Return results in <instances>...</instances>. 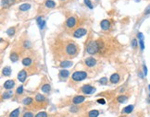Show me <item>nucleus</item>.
<instances>
[{
	"label": "nucleus",
	"instance_id": "f257e3e1",
	"mask_svg": "<svg viewBox=\"0 0 150 117\" xmlns=\"http://www.w3.org/2000/svg\"><path fill=\"white\" fill-rule=\"evenodd\" d=\"M120 45L115 38L101 35L98 38L90 37L85 44V51L91 55L103 58H112L120 52Z\"/></svg>",
	"mask_w": 150,
	"mask_h": 117
},
{
	"label": "nucleus",
	"instance_id": "f03ea898",
	"mask_svg": "<svg viewBox=\"0 0 150 117\" xmlns=\"http://www.w3.org/2000/svg\"><path fill=\"white\" fill-rule=\"evenodd\" d=\"M49 47L54 59L57 62L74 58L80 52V47L74 41L59 35L53 38L52 41L49 42Z\"/></svg>",
	"mask_w": 150,
	"mask_h": 117
},
{
	"label": "nucleus",
	"instance_id": "7ed1b4c3",
	"mask_svg": "<svg viewBox=\"0 0 150 117\" xmlns=\"http://www.w3.org/2000/svg\"><path fill=\"white\" fill-rule=\"evenodd\" d=\"M83 66H85V68L89 71H92L93 73L95 72V75L97 74V71L100 69L99 67V64H98L97 59L94 56H89L86 57L84 61H83Z\"/></svg>",
	"mask_w": 150,
	"mask_h": 117
},
{
	"label": "nucleus",
	"instance_id": "20e7f679",
	"mask_svg": "<svg viewBox=\"0 0 150 117\" xmlns=\"http://www.w3.org/2000/svg\"><path fill=\"white\" fill-rule=\"evenodd\" d=\"M86 100L85 96H82V95H75L71 98H67L64 100L63 103L59 104V107H65L68 105H77V104H82L83 102Z\"/></svg>",
	"mask_w": 150,
	"mask_h": 117
},
{
	"label": "nucleus",
	"instance_id": "39448f33",
	"mask_svg": "<svg viewBox=\"0 0 150 117\" xmlns=\"http://www.w3.org/2000/svg\"><path fill=\"white\" fill-rule=\"evenodd\" d=\"M88 77V72L86 71H75L73 74L71 75V78L70 79V86H74L77 83H79L81 81L84 80L86 78Z\"/></svg>",
	"mask_w": 150,
	"mask_h": 117
},
{
	"label": "nucleus",
	"instance_id": "423d86ee",
	"mask_svg": "<svg viewBox=\"0 0 150 117\" xmlns=\"http://www.w3.org/2000/svg\"><path fill=\"white\" fill-rule=\"evenodd\" d=\"M48 104V101L46 99V97L42 94H36L34 97V110H41L45 109Z\"/></svg>",
	"mask_w": 150,
	"mask_h": 117
},
{
	"label": "nucleus",
	"instance_id": "0eeeda50",
	"mask_svg": "<svg viewBox=\"0 0 150 117\" xmlns=\"http://www.w3.org/2000/svg\"><path fill=\"white\" fill-rule=\"evenodd\" d=\"M91 105H92V103H82V104L71 105L69 112L71 114H77L80 112H86V110H88L91 107Z\"/></svg>",
	"mask_w": 150,
	"mask_h": 117
},
{
	"label": "nucleus",
	"instance_id": "6e6552de",
	"mask_svg": "<svg viewBox=\"0 0 150 117\" xmlns=\"http://www.w3.org/2000/svg\"><path fill=\"white\" fill-rule=\"evenodd\" d=\"M78 23V19L73 16H71L65 21V30H72L76 28V25Z\"/></svg>",
	"mask_w": 150,
	"mask_h": 117
},
{
	"label": "nucleus",
	"instance_id": "1a4fd4ad",
	"mask_svg": "<svg viewBox=\"0 0 150 117\" xmlns=\"http://www.w3.org/2000/svg\"><path fill=\"white\" fill-rule=\"evenodd\" d=\"M79 91L83 93L84 95H89V94H93L95 91V88L90 84H85L80 88Z\"/></svg>",
	"mask_w": 150,
	"mask_h": 117
},
{
	"label": "nucleus",
	"instance_id": "9d476101",
	"mask_svg": "<svg viewBox=\"0 0 150 117\" xmlns=\"http://www.w3.org/2000/svg\"><path fill=\"white\" fill-rule=\"evenodd\" d=\"M129 96L127 94H120L119 96H117L115 99L113 100V104L115 105V108H118V105L121 104V103H124L128 101Z\"/></svg>",
	"mask_w": 150,
	"mask_h": 117
},
{
	"label": "nucleus",
	"instance_id": "9b49d317",
	"mask_svg": "<svg viewBox=\"0 0 150 117\" xmlns=\"http://www.w3.org/2000/svg\"><path fill=\"white\" fill-rule=\"evenodd\" d=\"M86 34H87V30H86L85 28H83V27L76 28V29L73 30V32L71 33L72 37H74V38H82V37L86 35Z\"/></svg>",
	"mask_w": 150,
	"mask_h": 117
},
{
	"label": "nucleus",
	"instance_id": "f8f14e48",
	"mask_svg": "<svg viewBox=\"0 0 150 117\" xmlns=\"http://www.w3.org/2000/svg\"><path fill=\"white\" fill-rule=\"evenodd\" d=\"M22 103L24 105V107L27 109H34V99H33L32 97H26L23 99Z\"/></svg>",
	"mask_w": 150,
	"mask_h": 117
},
{
	"label": "nucleus",
	"instance_id": "ddd939ff",
	"mask_svg": "<svg viewBox=\"0 0 150 117\" xmlns=\"http://www.w3.org/2000/svg\"><path fill=\"white\" fill-rule=\"evenodd\" d=\"M22 65L26 67H29V66H31L34 63V59H33V55L32 54H27V55H24L23 58H22Z\"/></svg>",
	"mask_w": 150,
	"mask_h": 117
},
{
	"label": "nucleus",
	"instance_id": "4468645a",
	"mask_svg": "<svg viewBox=\"0 0 150 117\" xmlns=\"http://www.w3.org/2000/svg\"><path fill=\"white\" fill-rule=\"evenodd\" d=\"M34 117H63V114H49V113H46V112H39L38 114H35Z\"/></svg>",
	"mask_w": 150,
	"mask_h": 117
},
{
	"label": "nucleus",
	"instance_id": "2eb2a0df",
	"mask_svg": "<svg viewBox=\"0 0 150 117\" xmlns=\"http://www.w3.org/2000/svg\"><path fill=\"white\" fill-rule=\"evenodd\" d=\"M100 27H101L102 30L108 31L111 29V20H109V19H103L100 22Z\"/></svg>",
	"mask_w": 150,
	"mask_h": 117
},
{
	"label": "nucleus",
	"instance_id": "dca6fc26",
	"mask_svg": "<svg viewBox=\"0 0 150 117\" xmlns=\"http://www.w3.org/2000/svg\"><path fill=\"white\" fill-rule=\"evenodd\" d=\"M99 115V111L97 110H91L88 112H84L81 117H98Z\"/></svg>",
	"mask_w": 150,
	"mask_h": 117
},
{
	"label": "nucleus",
	"instance_id": "f3484780",
	"mask_svg": "<svg viewBox=\"0 0 150 117\" xmlns=\"http://www.w3.org/2000/svg\"><path fill=\"white\" fill-rule=\"evenodd\" d=\"M120 78H120V75H119V73H114L109 78V82H110L111 84H118L119 81H120Z\"/></svg>",
	"mask_w": 150,
	"mask_h": 117
},
{
	"label": "nucleus",
	"instance_id": "a211bd4d",
	"mask_svg": "<svg viewBox=\"0 0 150 117\" xmlns=\"http://www.w3.org/2000/svg\"><path fill=\"white\" fill-rule=\"evenodd\" d=\"M27 76H28V72L26 69H22V70H21L20 72H19L18 74V79L22 83H23L25 80H26V78H27Z\"/></svg>",
	"mask_w": 150,
	"mask_h": 117
},
{
	"label": "nucleus",
	"instance_id": "6ab92c4d",
	"mask_svg": "<svg viewBox=\"0 0 150 117\" xmlns=\"http://www.w3.org/2000/svg\"><path fill=\"white\" fill-rule=\"evenodd\" d=\"M14 86H15V80H13V79H9V80H7L3 85L4 89H5V90H12L13 88H14Z\"/></svg>",
	"mask_w": 150,
	"mask_h": 117
},
{
	"label": "nucleus",
	"instance_id": "aec40b11",
	"mask_svg": "<svg viewBox=\"0 0 150 117\" xmlns=\"http://www.w3.org/2000/svg\"><path fill=\"white\" fill-rule=\"evenodd\" d=\"M69 76H70V72H69L68 70H65V69L60 70L59 73H58V77H59V78H60L62 81H64L65 79H67V78H69Z\"/></svg>",
	"mask_w": 150,
	"mask_h": 117
},
{
	"label": "nucleus",
	"instance_id": "412c9836",
	"mask_svg": "<svg viewBox=\"0 0 150 117\" xmlns=\"http://www.w3.org/2000/svg\"><path fill=\"white\" fill-rule=\"evenodd\" d=\"M40 89H41L42 92L46 93V94H49L50 91H51V85L49 84V83H44Z\"/></svg>",
	"mask_w": 150,
	"mask_h": 117
},
{
	"label": "nucleus",
	"instance_id": "4be33fe9",
	"mask_svg": "<svg viewBox=\"0 0 150 117\" xmlns=\"http://www.w3.org/2000/svg\"><path fill=\"white\" fill-rule=\"evenodd\" d=\"M21 112H22V109L17 108V109H15V110H13L12 112H10L6 117H20V115H21Z\"/></svg>",
	"mask_w": 150,
	"mask_h": 117
},
{
	"label": "nucleus",
	"instance_id": "5701e85b",
	"mask_svg": "<svg viewBox=\"0 0 150 117\" xmlns=\"http://www.w3.org/2000/svg\"><path fill=\"white\" fill-rule=\"evenodd\" d=\"M9 58H10V60L12 61V62H17V61L19 60V58H20V54H19L17 51L13 50V51H11V53H10Z\"/></svg>",
	"mask_w": 150,
	"mask_h": 117
},
{
	"label": "nucleus",
	"instance_id": "b1692460",
	"mask_svg": "<svg viewBox=\"0 0 150 117\" xmlns=\"http://www.w3.org/2000/svg\"><path fill=\"white\" fill-rule=\"evenodd\" d=\"M45 6L48 9L54 8L56 6L55 1H53V0H46V1H45Z\"/></svg>",
	"mask_w": 150,
	"mask_h": 117
},
{
	"label": "nucleus",
	"instance_id": "393cba45",
	"mask_svg": "<svg viewBox=\"0 0 150 117\" xmlns=\"http://www.w3.org/2000/svg\"><path fill=\"white\" fill-rule=\"evenodd\" d=\"M133 110V105H128V106H126L124 108L121 110V114H131Z\"/></svg>",
	"mask_w": 150,
	"mask_h": 117
},
{
	"label": "nucleus",
	"instance_id": "a878e982",
	"mask_svg": "<svg viewBox=\"0 0 150 117\" xmlns=\"http://www.w3.org/2000/svg\"><path fill=\"white\" fill-rule=\"evenodd\" d=\"M36 22H37V24H38L40 29L43 30L44 27H45V25H46V21H45V19H44L42 17H39V18L36 19Z\"/></svg>",
	"mask_w": 150,
	"mask_h": 117
},
{
	"label": "nucleus",
	"instance_id": "bb28decb",
	"mask_svg": "<svg viewBox=\"0 0 150 117\" xmlns=\"http://www.w3.org/2000/svg\"><path fill=\"white\" fill-rule=\"evenodd\" d=\"M2 74H3V76H5V77L10 76V74H11V67H10V66H5V67L2 69Z\"/></svg>",
	"mask_w": 150,
	"mask_h": 117
},
{
	"label": "nucleus",
	"instance_id": "cd10ccee",
	"mask_svg": "<svg viewBox=\"0 0 150 117\" xmlns=\"http://www.w3.org/2000/svg\"><path fill=\"white\" fill-rule=\"evenodd\" d=\"M72 66V62L71 61H69V60H65V61H62L59 63V66H61L63 68L65 67H70V66Z\"/></svg>",
	"mask_w": 150,
	"mask_h": 117
},
{
	"label": "nucleus",
	"instance_id": "c85d7f7f",
	"mask_svg": "<svg viewBox=\"0 0 150 117\" xmlns=\"http://www.w3.org/2000/svg\"><path fill=\"white\" fill-rule=\"evenodd\" d=\"M31 8V5L30 4H22V5H21V6H19V10L20 11H27V10H29V9Z\"/></svg>",
	"mask_w": 150,
	"mask_h": 117
},
{
	"label": "nucleus",
	"instance_id": "c756f323",
	"mask_svg": "<svg viewBox=\"0 0 150 117\" xmlns=\"http://www.w3.org/2000/svg\"><path fill=\"white\" fill-rule=\"evenodd\" d=\"M16 2V0H2V6H11Z\"/></svg>",
	"mask_w": 150,
	"mask_h": 117
},
{
	"label": "nucleus",
	"instance_id": "7c9ffc66",
	"mask_svg": "<svg viewBox=\"0 0 150 117\" xmlns=\"http://www.w3.org/2000/svg\"><path fill=\"white\" fill-rule=\"evenodd\" d=\"M12 96H13V92L11 90H9V91H6V92H4L2 94V100L9 99V98H11Z\"/></svg>",
	"mask_w": 150,
	"mask_h": 117
},
{
	"label": "nucleus",
	"instance_id": "2f4dec72",
	"mask_svg": "<svg viewBox=\"0 0 150 117\" xmlns=\"http://www.w3.org/2000/svg\"><path fill=\"white\" fill-rule=\"evenodd\" d=\"M15 31H16V29L15 27H12V28H9V30H7V34L9 35V36H13L14 34H15Z\"/></svg>",
	"mask_w": 150,
	"mask_h": 117
},
{
	"label": "nucleus",
	"instance_id": "473e14b6",
	"mask_svg": "<svg viewBox=\"0 0 150 117\" xmlns=\"http://www.w3.org/2000/svg\"><path fill=\"white\" fill-rule=\"evenodd\" d=\"M34 116H35V115H34V113L30 111H25L23 115H22V117H34Z\"/></svg>",
	"mask_w": 150,
	"mask_h": 117
},
{
	"label": "nucleus",
	"instance_id": "72a5a7b5",
	"mask_svg": "<svg viewBox=\"0 0 150 117\" xmlns=\"http://www.w3.org/2000/svg\"><path fill=\"white\" fill-rule=\"evenodd\" d=\"M131 43H132V47L133 49H136L138 47V44H139V42H138L137 41V39H132V42H131Z\"/></svg>",
	"mask_w": 150,
	"mask_h": 117
},
{
	"label": "nucleus",
	"instance_id": "f704fd0d",
	"mask_svg": "<svg viewBox=\"0 0 150 117\" xmlns=\"http://www.w3.org/2000/svg\"><path fill=\"white\" fill-rule=\"evenodd\" d=\"M23 93V86H20L16 90V95H22Z\"/></svg>",
	"mask_w": 150,
	"mask_h": 117
},
{
	"label": "nucleus",
	"instance_id": "c9c22d12",
	"mask_svg": "<svg viewBox=\"0 0 150 117\" xmlns=\"http://www.w3.org/2000/svg\"><path fill=\"white\" fill-rule=\"evenodd\" d=\"M143 14H144V16H147L150 14V4L145 7V9L144 10V13H143Z\"/></svg>",
	"mask_w": 150,
	"mask_h": 117
},
{
	"label": "nucleus",
	"instance_id": "e433bc0d",
	"mask_svg": "<svg viewBox=\"0 0 150 117\" xmlns=\"http://www.w3.org/2000/svg\"><path fill=\"white\" fill-rule=\"evenodd\" d=\"M107 78H102L101 79H99V83L101 85H106L107 84Z\"/></svg>",
	"mask_w": 150,
	"mask_h": 117
},
{
	"label": "nucleus",
	"instance_id": "4c0bfd02",
	"mask_svg": "<svg viewBox=\"0 0 150 117\" xmlns=\"http://www.w3.org/2000/svg\"><path fill=\"white\" fill-rule=\"evenodd\" d=\"M83 1H84V4L86 5V6H88L89 8H93V5L90 0H83Z\"/></svg>",
	"mask_w": 150,
	"mask_h": 117
},
{
	"label": "nucleus",
	"instance_id": "58836bf2",
	"mask_svg": "<svg viewBox=\"0 0 150 117\" xmlns=\"http://www.w3.org/2000/svg\"><path fill=\"white\" fill-rule=\"evenodd\" d=\"M97 102L99 103V104H105L106 102H105V99L103 98V99H99L97 100Z\"/></svg>",
	"mask_w": 150,
	"mask_h": 117
},
{
	"label": "nucleus",
	"instance_id": "ea45409f",
	"mask_svg": "<svg viewBox=\"0 0 150 117\" xmlns=\"http://www.w3.org/2000/svg\"><path fill=\"white\" fill-rule=\"evenodd\" d=\"M147 74V68H146V66H144V75H146Z\"/></svg>",
	"mask_w": 150,
	"mask_h": 117
},
{
	"label": "nucleus",
	"instance_id": "a19ab883",
	"mask_svg": "<svg viewBox=\"0 0 150 117\" xmlns=\"http://www.w3.org/2000/svg\"><path fill=\"white\" fill-rule=\"evenodd\" d=\"M119 117H127V115H126V114H121V115L119 116Z\"/></svg>",
	"mask_w": 150,
	"mask_h": 117
},
{
	"label": "nucleus",
	"instance_id": "79ce46f5",
	"mask_svg": "<svg viewBox=\"0 0 150 117\" xmlns=\"http://www.w3.org/2000/svg\"><path fill=\"white\" fill-rule=\"evenodd\" d=\"M148 90H149V97H150V85L148 86Z\"/></svg>",
	"mask_w": 150,
	"mask_h": 117
},
{
	"label": "nucleus",
	"instance_id": "37998d69",
	"mask_svg": "<svg viewBox=\"0 0 150 117\" xmlns=\"http://www.w3.org/2000/svg\"><path fill=\"white\" fill-rule=\"evenodd\" d=\"M60 1H64V0H60Z\"/></svg>",
	"mask_w": 150,
	"mask_h": 117
}]
</instances>
